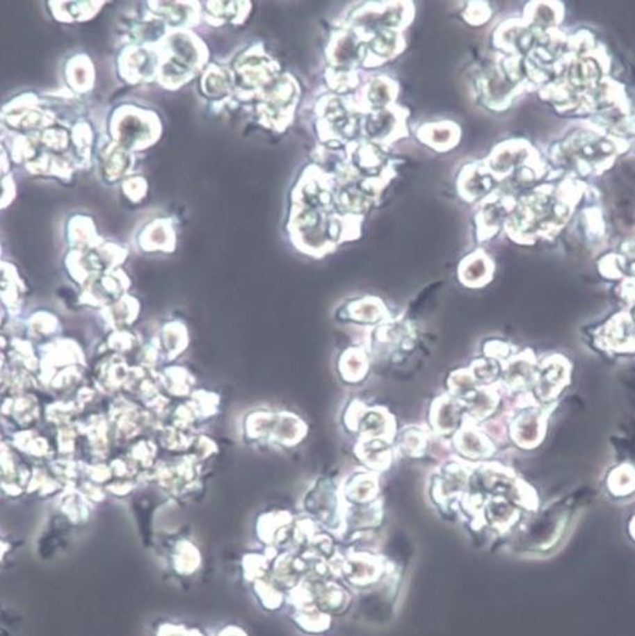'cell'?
Returning <instances> with one entry per match:
<instances>
[{"instance_id": "cell-1", "label": "cell", "mask_w": 635, "mask_h": 636, "mask_svg": "<svg viewBox=\"0 0 635 636\" xmlns=\"http://www.w3.org/2000/svg\"><path fill=\"white\" fill-rule=\"evenodd\" d=\"M432 421L437 432L451 433L458 427L460 420V405L456 401L449 399H442L438 401L437 407L432 411Z\"/></svg>"}, {"instance_id": "cell-2", "label": "cell", "mask_w": 635, "mask_h": 636, "mask_svg": "<svg viewBox=\"0 0 635 636\" xmlns=\"http://www.w3.org/2000/svg\"><path fill=\"white\" fill-rule=\"evenodd\" d=\"M457 446L468 458H479L488 449V446L485 444V440L481 438V435L473 429L467 427L462 429V432L458 434Z\"/></svg>"}, {"instance_id": "cell-3", "label": "cell", "mask_w": 635, "mask_h": 636, "mask_svg": "<svg viewBox=\"0 0 635 636\" xmlns=\"http://www.w3.org/2000/svg\"><path fill=\"white\" fill-rule=\"evenodd\" d=\"M401 448L404 449L403 452H406L410 455H414L415 452H423L424 450V437L419 432H409L403 437L401 440Z\"/></svg>"}]
</instances>
